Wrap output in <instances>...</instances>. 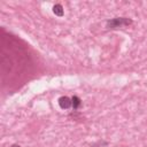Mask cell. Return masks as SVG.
<instances>
[{
    "label": "cell",
    "instance_id": "4",
    "mask_svg": "<svg viewBox=\"0 0 147 147\" xmlns=\"http://www.w3.org/2000/svg\"><path fill=\"white\" fill-rule=\"evenodd\" d=\"M71 102H72V108L74 109H78L80 107V105H82V101H80V99L77 95L71 98Z\"/></svg>",
    "mask_w": 147,
    "mask_h": 147
},
{
    "label": "cell",
    "instance_id": "3",
    "mask_svg": "<svg viewBox=\"0 0 147 147\" xmlns=\"http://www.w3.org/2000/svg\"><path fill=\"white\" fill-rule=\"evenodd\" d=\"M53 13L56 15V16H63V14H64V10H63V7L60 5V3H56V5H54L53 6Z\"/></svg>",
    "mask_w": 147,
    "mask_h": 147
},
{
    "label": "cell",
    "instance_id": "1",
    "mask_svg": "<svg viewBox=\"0 0 147 147\" xmlns=\"http://www.w3.org/2000/svg\"><path fill=\"white\" fill-rule=\"evenodd\" d=\"M131 23H132V20H130V18H126V17H116V18H113V20H110V21L107 22V28L108 29H117V28L130 25Z\"/></svg>",
    "mask_w": 147,
    "mask_h": 147
},
{
    "label": "cell",
    "instance_id": "2",
    "mask_svg": "<svg viewBox=\"0 0 147 147\" xmlns=\"http://www.w3.org/2000/svg\"><path fill=\"white\" fill-rule=\"evenodd\" d=\"M59 105L62 109H68L70 107H72V102H71V99L68 98V96H61L59 99Z\"/></svg>",
    "mask_w": 147,
    "mask_h": 147
},
{
    "label": "cell",
    "instance_id": "5",
    "mask_svg": "<svg viewBox=\"0 0 147 147\" xmlns=\"http://www.w3.org/2000/svg\"><path fill=\"white\" fill-rule=\"evenodd\" d=\"M10 147H21V146H20V145H11Z\"/></svg>",
    "mask_w": 147,
    "mask_h": 147
}]
</instances>
